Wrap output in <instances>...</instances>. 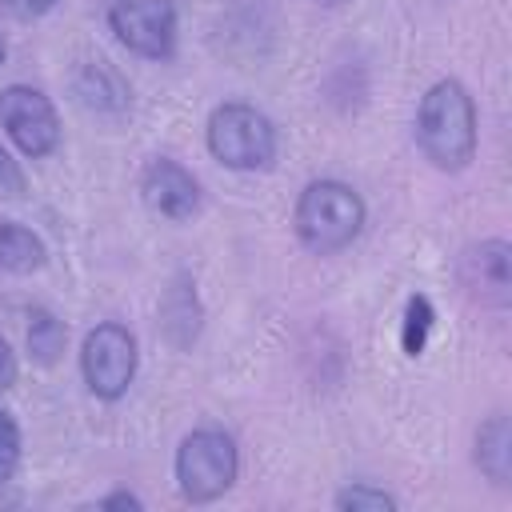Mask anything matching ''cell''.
<instances>
[{"label":"cell","instance_id":"obj_3","mask_svg":"<svg viewBox=\"0 0 512 512\" xmlns=\"http://www.w3.org/2000/svg\"><path fill=\"white\" fill-rule=\"evenodd\" d=\"M208 152L232 172L268 168L276 156V128L260 108L228 100L208 116Z\"/></svg>","mask_w":512,"mask_h":512},{"label":"cell","instance_id":"obj_1","mask_svg":"<svg viewBox=\"0 0 512 512\" xmlns=\"http://www.w3.org/2000/svg\"><path fill=\"white\" fill-rule=\"evenodd\" d=\"M416 144L440 172H460L476 156V104L460 80H436L416 108Z\"/></svg>","mask_w":512,"mask_h":512},{"label":"cell","instance_id":"obj_11","mask_svg":"<svg viewBox=\"0 0 512 512\" xmlns=\"http://www.w3.org/2000/svg\"><path fill=\"white\" fill-rule=\"evenodd\" d=\"M476 464H480V472L488 480L508 484V476H512V424H508L504 412H496V416H488L480 424V432H476Z\"/></svg>","mask_w":512,"mask_h":512},{"label":"cell","instance_id":"obj_5","mask_svg":"<svg viewBox=\"0 0 512 512\" xmlns=\"http://www.w3.org/2000/svg\"><path fill=\"white\" fill-rule=\"evenodd\" d=\"M136 360H140L136 336L124 324L116 320L96 324L80 348V372H84L88 392L100 400H120L136 376Z\"/></svg>","mask_w":512,"mask_h":512},{"label":"cell","instance_id":"obj_17","mask_svg":"<svg viewBox=\"0 0 512 512\" xmlns=\"http://www.w3.org/2000/svg\"><path fill=\"white\" fill-rule=\"evenodd\" d=\"M16 464H20V428H16L12 412L0 408V484L12 480Z\"/></svg>","mask_w":512,"mask_h":512},{"label":"cell","instance_id":"obj_8","mask_svg":"<svg viewBox=\"0 0 512 512\" xmlns=\"http://www.w3.org/2000/svg\"><path fill=\"white\" fill-rule=\"evenodd\" d=\"M140 196H144V204L156 216L176 220V224L180 220H192L200 212V184H196V176L184 164L168 160V156H156V160L144 164V172H140Z\"/></svg>","mask_w":512,"mask_h":512},{"label":"cell","instance_id":"obj_23","mask_svg":"<svg viewBox=\"0 0 512 512\" xmlns=\"http://www.w3.org/2000/svg\"><path fill=\"white\" fill-rule=\"evenodd\" d=\"M320 4H340V0H320Z\"/></svg>","mask_w":512,"mask_h":512},{"label":"cell","instance_id":"obj_2","mask_svg":"<svg viewBox=\"0 0 512 512\" xmlns=\"http://www.w3.org/2000/svg\"><path fill=\"white\" fill-rule=\"evenodd\" d=\"M296 236L308 252L316 256H332L340 248H348L360 228H364V200L352 184L344 180H312L292 212Z\"/></svg>","mask_w":512,"mask_h":512},{"label":"cell","instance_id":"obj_18","mask_svg":"<svg viewBox=\"0 0 512 512\" xmlns=\"http://www.w3.org/2000/svg\"><path fill=\"white\" fill-rule=\"evenodd\" d=\"M24 188H28V180H24L20 164H16L12 152L0 144V200H20Z\"/></svg>","mask_w":512,"mask_h":512},{"label":"cell","instance_id":"obj_9","mask_svg":"<svg viewBox=\"0 0 512 512\" xmlns=\"http://www.w3.org/2000/svg\"><path fill=\"white\" fill-rule=\"evenodd\" d=\"M464 284L484 300L504 308L512 296V276H508V244L504 240H480L476 248L464 252Z\"/></svg>","mask_w":512,"mask_h":512},{"label":"cell","instance_id":"obj_10","mask_svg":"<svg viewBox=\"0 0 512 512\" xmlns=\"http://www.w3.org/2000/svg\"><path fill=\"white\" fill-rule=\"evenodd\" d=\"M76 96L92 108V112H124L128 104V88L120 80V72L108 60H88L76 76Z\"/></svg>","mask_w":512,"mask_h":512},{"label":"cell","instance_id":"obj_20","mask_svg":"<svg viewBox=\"0 0 512 512\" xmlns=\"http://www.w3.org/2000/svg\"><path fill=\"white\" fill-rule=\"evenodd\" d=\"M16 376H20V364H16V352L8 348V340L0 336V392H8L12 384H16Z\"/></svg>","mask_w":512,"mask_h":512},{"label":"cell","instance_id":"obj_15","mask_svg":"<svg viewBox=\"0 0 512 512\" xmlns=\"http://www.w3.org/2000/svg\"><path fill=\"white\" fill-rule=\"evenodd\" d=\"M436 324V308L428 296H408L404 304V324H400V348L404 356H420L428 344V332Z\"/></svg>","mask_w":512,"mask_h":512},{"label":"cell","instance_id":"obj_13","mask_svg":"<svg viewBox=\"0 0 512 512\" xmlns=\"http://www.w3.org/2000/svg\"><path fill=\"white\" fill-rule=\"evenodd\" d=\"M64 344H68V328L64 320H56L48 308H32L28 312V356L44 368H52L60 356H64Z\"/></svg>","mask_w":512,"mask_h":512},{"label":"cell","instance_id":"obj_12","mask_svg":"<svg viewBox=\"0 0 512 512\" xmlns=\"http://www.w3.org/2000/svg\"><path fill=\"white\" fill-rule=\"evenodd\" d=\"M44 260H48L44 240L32 228H24L16 220H0V268H8L16 276H32L44 268Z\"/></svg>","mask_w":512,"mask_h":512},{"label":"cell","instance_id":"obj_21","mask_svg":"<svg viewBox=\"0 0 512 512\" xmlns=\"http://www.w3.org/2000/svg\"><path fill=\"white\" fill-rule=\"evenodd\" d=\"M96 508H132V512H140V508H144V500H140V496H132V492H112V496H104Z\"/></svg>","mask_w":512,"mask_h":512},{"label":"cell","instance_id":"obj_14","mask_svg":"<svg viewBox=\"0 0 512 512\" xmlns=\"http://www.w3.org/2000/svg\"><path fill=\"white\" fill-rule=\"evenodd\" d=\"M160 320H164V332H168V340H172L176 324L184 328V332H180V336H184V344L196 336V328H200V308H196V292H192V284H188V280H176V284H172V292L164 296Z\"/></svg>","mask_w":512,"mask_h":512},{"label":"cell","instance_id":"obj_16","mask_svg":"<svg viewBox=\"0 0 512 512\" xmlns=\"http://www.w3.org/2000/svg\"><path fill=\"white\" fill-rule=\"evenodd\" d=\"M336 508L340 512H396V496L372 484H352L336 492Z\"/></svg>","mask_w":512,"mask_h":512},{"label":"cell","instance_id":"obj_7","mask_svg":"<svg viewBox=\"0 0 512 512\" xmlns=\"http://www.w3.org/2000/svg\"><path fill=\"white\" fill-rule=\"evenodd\" d=\"M0 124L12 136V144L32 160L56 152V144H60V116L40 88L8 84L0 92Z\"/></svg>","mask_w":512,"mask_h":512},{"label":"cell","instance_id":"obj_19","mask_svg":"<svg viewBox=\"0 0 512 512\" xmlns=\"http://www.w3.org/2000/svg\"><path fill=\"white\" fill-rule=\"evenodd\" d=\"M16 20H36V16H44V12H52L56 8V0H0Z\"/></svg>","mask_w":512,"mask_h":512},{"label":"cell","instance_id":"obj_6","mask_svg":"<svg viewBox=\"0 0 512 512\" xmlns=\"http://www.w3.org/2000/svg\"><path fill=\"white\" fill-rule=\"evenodd\" d=\"M108 28L116 40L144 60L176 56V8L172 0H116L108 8Z\"/></svg>","mask_w":512,"mask_h":512},{"label":"cell","instance_id":"obj_4","mask_svg":"<svg viewBox=\"0 0 512 512\" xmlns=\"http://www.w3.org/2000/svg\"><path fill=\"white\" fill-rule=\"evenodd\" d=\"M240 472V456L228 432L196 428L176 448V488L188 504H212L220 500Z\"/></svg>","mask_w":512,"mask_h":512},{"label":"cell","instance_id":"obj_22","mask_svg":"<svg viewBox=\"0 0 512 512\" xmlns=\"http://www.w3.org/2000/svg\"><path fill=\"white\" fill-rule=\"evenodd\" d=\"M4 56H8V48H4V36H0V64H4Z\"/></svg>","mask_w":512,"mask_h":512}]
</instances>
